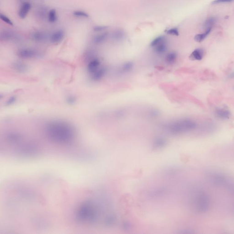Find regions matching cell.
Masks as SVG:
<instances>
[{
  "mask_svg": "<svg viewBox=\"0 0 234 234\" xmlns=\"http://www.w3.org/2000/svg\"><path fill=\"white\" fill-rule=\"evenodd\" d=\"M234 2V0H214L212 2V4H219L224 3L232 2Z\"/></svg>",
  "mask_w": 234,
  "mask_h": 234,
  "instance_id": "cell-33",
  "label": "cell"
},
{
  "mask_svg": "<svg viewBox=\"0 0 234 234\" xmlns=\"http://www.w3.org/2000/svg\"><path fill=\"white\" fill-rule=\"evenodd\" d=\"M0 39L3 41L17 42L20 40L21 37L15 32L6 29L1 32Z\"/></svg>",
  "mask_w": 234,
  "mask_h": 234,
  "instance_id": "cell-7",
  "label": "cell"
},
{
  "mask_svg": "<svg viewBox=\"0 0 234 234\" xmlns=\"http://www.w3.org/2000/svg\"><path fill=\"white\" fill-rule=\"evenodd\" d=\"M17 101V97L15 96H12L9 97L6 102V105L7 106L12 105L16 103Z\"/></svg>",
  "mask_w": 234,
  "mask_h": 234,
  "instance_id": "cell-31",
  "label": "cell"
},
{
  "mask_svg": "<svg viewBox=\"0 0 234 234\" xmlns=\"http://www.w3.org/2000/svg\"><path fill=\"white\" fill-rule=\"evenodd\" d=\"M45 132L47 137L57 143L68 144L75 139L76 131L68 123L61 120H54L45 126Z\"/></svg>",
  "mask_w": 234,
  "mask_h": 234,
  "instance_id": "cell-1",
  "label": "cell"
},
{
  "mask_svg": "<svg viewBox=\"0 0 234 234\" xmlns=\"http://www.w3.org/2000/svg\"><path fill=\"white\" fill-rule=\"evenodd\" d=\"M108 28V27L106 26H96L93 28V30L95 32H102L106 30Z\"/></svg>",
  "mask_w": 234,
  "mask_h": 234,
  "instance_id": "cell-32",
  "label": "cell"
},
{
  "mask_svg": "<svg viewBox=\"0 0 234 234\" xmlns=\"http://www.w3.org/2000/svg\"><path fill=\"white\" fill-rule=\"evenodd\" d=\"M100 60L96 57H92L89 60L87 65V71L90 74H92L100 68Z\"/></svg>",
  "mask_w": 234,
  "mask_h": 234,
  "instance_id": "cell-11",
  "label": "cell"
},
{
  "mask_svg": "<svg viewBox=\"0 0 234 234\" xmlns=\"http://www.w3.org/2000/svg\"><path fill=\"white\" fill-rule=\"evenodd\" d=\"M0 18L3 22H4L8 25L11 26H13V21L10 19V18L8 16L6 15L1 13H0Z\"/></svg>",
  "mask_w": 234,
  "mask_h": 234,
  "instance_id": "cell-26",
  "label": "cell"
},
{
  "mask_svg": "<svg viewBox=\"0 0 234 234\" xmlns=\"http://www.w3.org/2000/svg\"><path fill=\"white\" fill-rule=\"evenodd\" d=\"M204 56V51L201 48L195 50L190 55V58L193 60H201Z\"/></svg>",
  "mask_w": 234,
  "mask_h": 234,
  "instance_id": "cell-16",
  "label": "cell"
},
{
  "mask_svg": "<svg viewBox=\"0 0 234 234\" xmlns=\"http://www.w3.org/2000/svg\"><path fill=\"white\" fill-rule=\"evenodd\" d=\"M177 56V54L175 52H172L167 55L165 60L168 64H172L175 62Z\"/></svg>",
  "mask_w": 234,
  "mask_h": 234,
  "instance_id": "cell-23",
  "label": "cell"
},
{
  "mask_svg": "<svg viewBox=\"0 0 234 234\" xmlns=\"http://www.w3.org/2000/svg\"><path fill=\"white\" fill-rule=\"evenodd\" d=\"M66 102L68 104H74L77 102V98L73 95H70L66 97Z\"/></svg>",
  "mask_w": 234,
  "mask_h": 234,
  "instance_id": "cell-30",
  "label": "cell"
},
{
  "mask_svg": "<svg viewBox=\"0 0 234 234\" xmlns=\"http://www.w3.org/2000/svg\"><path fill=\"white\" fill-rule=\"evenodd\" d=\"M50 34L43 31H35L30 34V38L33 41L39 43H44L49 40Z\"/></svg>",
  "mask_w": 234,
  "mask_h": 234,
  "instance_id": "cell-8",
  "label": "cell"
},
{
  "mask_svg": "<svg viewBox=\"0 0 234 234\" xmlns=\"http://www.w3.org/2000/svg\"><path fill=\"white\" fill-rule=\"evenodd\" d=\"M214 114L217 118L223 120L228 119H230L231 115L230 111L222 108H216Z\"/></svg>",
  "mask_w": 234,
  "mask_h": 234,
  "instance_id": "cell-12",
  "label": "cell"
},
{
  "mask_svg": "<svg viewBox=\"0 0 234 234\" xmlns=\"http://www.w3.org/2000/svg\"><path fill=\"white\" fill-rule=\"evenodd\" d=\"M233 212H234V206H233Z\"/></svg>",
  "mask_w": 234,
  "mask_h": 234,
  "instance_id": "cell-35",
  "label": "cell"
},
{
  "mask_svg": "<svg viewBox=\"0 0 234 234\" xmlns=\"http://www.w3.org/2000/svg\"><path fill=\"white\" fill-rule=\"evenodd\" d=\"M65 35L66 33L64 30H56L50 34L49 40L53 44H58L63 40Z\"/></svg>",
  "mask_w": 234,
  "mask_h": 234,
  "instance_id": "cell-9",
  "label": "cell"
},
{
  "mask_svg": "<svg viewBox=\"0 0 234 234\" xmlns=\"http://www.w3.org/2000/svg\"><path fill=\"white\" fill-rule=\"evenodd\" d=\"M108 37V33L107 32H103L95 35L92 39L93 43L96 44H100L104 43Z\"/></svg>",
  "mask_w": 234,
  "mask_h": 234,
  "instance_id": "cell-15",
  "label": "cell"
},
{
  "mask_svg": "<svg viewBox=\"0 0 234 234\" xmlns=\"http://www.w3.org/2000/svg\"><path fill=\"white\" fill-rule=\"evenodd\" d=\"M12 67L15 71L18 73H25L28 70V66L25 63L21 62H16L13 63Z\"/></svg>",
  "mask_w": 234,
  "mask_h": 234,
  "instance_id": "cell-14",
  "label": "cell"
},
{
  "mask_svg": "<svg viewBox=\"0 0 234 234\" xmlns=\"http://www.w3.org/2000/svg\"><path fill=\"white\" fill-rule=\"evenodd\" d=\"M106 72L107 69L106 68H99L96 71L91 74V79L93 81H99L104 77Z\"/></svg>",
  "mask_w": 234,
  "mask_h": 234,
  "instance_id": "cell-13",
  "label": "cell"
},
{
  "mask_svg": "<svg viewBox=\"0 0 234 234\" xmlns=\"http://www.w3.org/2000/svg\"><path fill=\"white\" fill-rule=\"evenodd\" d=\"M165 32L167 34L172 35V36H178L179 35V31L177 28H176L167 30Z\"/></svg>",
  "mask_w": 234,
  "mask_h": 234,
  "instance_id": "cell-29",
  "label": "cell"
},
{
  "mask_svg": "<svg viewBox=\"0 0 234 234\" xmlns=\"http://www.w3.org/2000/svg\"><path fill=\"white\" fill-rule=\"evenodd\" d=\"M212 28L205 29V32L203 33L197 34L195 36L194 40L197 42H201L209 35L211 31Z\"/></svg>",
  "mask_w": 234,
  "mask_h": 234,
  "instance_id": "cell-21",
  "label": "cell"
},
{
  "mask_svg": "<svg viewBox=\"0 0 234 234\" xmlns=\"http://www.w3.org/2000/svg\"><path fill=\"white\" fill-rule=\"evenodd\" d=\"M208 176L210 182L213 185L217 187H224L229 184L227 177L221 173L212 172L209 173Z\"/></svg>",
  "mask_w": 234,
  "mask_h": 234,
  "instance_id": "cell-6",
  "label": "cell"
},
{
  "mask_svg": "<svg viewBox=\"0 0 234 234\" xmlns=\"http://www.w3.org/2000/svg\"><path fill=\"white\" fill-rule=\"evenodd\" d=\"M73 15L78 18H88L89 17V14L82 10H76L74 11L73 13Z\"/></svg>",
  "mask_w": 234,
  "mask_h": 234,
  "instance_id": "cell-24",
  "label": "cell"
},
{
  "mask_svg": "<svg viewBox=\"0 0 234 234\" xmlns=\"http://www.w3.org/2000/svg\"><path fill=\"white\" fill-rule=\"evenodd\" d=\"M229 78H234V72H232V73H231V74H230V75L229 76Z\"/></svg>",
  "mask_w": 234,
  "mask_h": 234,
  "instance_id": "cell-34",
  "label": "cell"
},
{
  "mask_svg": "<svg viewBox=\"0 0 234 234\" xmlns=\"http://www.w3.org/2000/svg\"><path fill=\"white\" fill-rule=\"evenodd\" d=\"M47 20L51 24H54L58 20V15L56 10L55 9H51L49 10L47 16Z\"/></svg>",
  "mask_w": 234,
  "mask_h": 234,
  "instance_id": "cell-18",
  "label": "cell"
},
{
  "mask_svg": "<svg viewBox=\"0 0 234 234\" xmlns=\"http://www.w3.org/2000/svg\"><path fill=\"white\" fill-rule=\"evenodd\" d=\"M155 51L158 54H162L167 51L168 50V44L166 40L154 47Z\"/></svg>",
  "mask_w": 234,
  "mask_h": 234,
  "instance_id": "cell-20",
  "label": "cell"
},
{
  "mask_svg": "<svg viewBox=\"0 0 234 234\" xmlns=\"http://www.w3.org/2000/svg\"><path fill=\"white\" fill-rule=\"evenodd\" d=\"M168 127L170 132L177 134L194 130L196 128L197 123L192 120L185 119L173 123Z\"/></svg>",
  "mask_w": 234,
  "mask_h": 234,
  "instance_id": "cell-3",
  "label": "cell"
},
{
  "mask_svg": "<svg viewBox=\"0 0 234 234\" xmlns=\"http://www.w3.org/2000/svg\"><path fill=\"white\" fill-rule=\"evenodd\" d=\"M216 22V18L211 17L206 19L203 24V27L205 29L212 28Z\"/></svg>",
  "mask_w": 234,
  "mask_h": 234,
  "instance_id": "cell-22",
  "label": "cell"
},
{
  "mask_svg": "<svg viewBox=\"0 0 234 234\" xmlns=\"http://www.w3.org/2000/svg\"><path fill=\"white\" fill-rule=\"evenodd\" d=\"M211 205L210 198L206 193H200L195 201L196 209L198 212L205 213L209 210Z\"/></svg>",
  "mask_w": 234,
  "mask_h": 234,
  "instance_id": "cell-4",
  "label": "cell"
},
{
  "mask_svg": "<svg viewBox=\"0 0 234 234\" xmlns=\"http://www.w3.org/2000/svg\"><path fill=\"white\" fill-rule=\"evenodd\" d=\"M17 54L19 58L24 59L40 58L43 56V54L40 51L29 48L19 49L17 51Z\"/></svg>",
  "mask_w": 234,
  "mask_h": 234,
  "instance_id": "cell-5",
  "label": "cell"
},
{
  "mask_svg": "<svg viewBox=\"0 0 234 234\" xmlns=\"http://www.w3.org/2000/svg\"><path fill=\"white\" fill-rule=\"evenodd\" d=\"M31 8L32 5L30 2L28 1L23 2L17 12V15L19 18L22 19H25L27 17Z\"/></svg>",
  "mask_w": 234,
  "mask_h": 234,
  "instance_id": "cell-10",
  "label": "cell"
},
{
  "mask_svg": "<svg viewBox=\"0 0 234 234\" xmlns=\"http://www.w3.org/2000/svg\"><path fill=\"white\" fill-rule=\"evenodd\" d=\"M133 63L132 62L125 63L122 66V70L124 72H128L131 71L133 67Z\"/></svg>",
  "mask_w": 234,
  "mask_h": 234,
  "instance_id": "cell-27",
  "label": "cell"
},
{
  "mask_svg": "<svg viewBox=\"0 0 234 234\" xmlns=\"http://www.w3.org/2000/svg\"><path fill=\"white\" fill-rule=\"evenodd\" d=\"M166 40V38L164 36H160L154 39L150 43V46L152 47H156L160 43Z\"/></svg>",
  "mask_w": 234,
  "mask_h": 234,
  "instance_id": "cell-25",
  "label": "cell"
},
{
  "mask_svg": "<svg viewBox=\"0 0 234 234\" xmlns=\"http://www.w3.org/2000/svg\"><path fill=\"white\" fill-rule=\"evenodd\" d=\"M49 11L47 8L44 6H40L37 8L36 11V16L37 17L41 20H43L47 18V16Z\"/></svg>",
  "mask_w": 234,
  "mask_h": 234,
  "instance_id": "cell-17",
  "label": "cell"
},
{
  "mask_svg": "<svg viewBox=\"0 0 234 234\" xmlns=\"http://www.w3.org/2000/svg\"><path fill=\"white\" fill-rule=\"evenodd\" d=\"M166 141L163 139H159L154 143V146L156 148H160L166 145Z\"/></svg>",
  "mask_w": 234,
  "mask_h": 234,
  "instance_id": "cell-28",
  "label": "cell"
},
{
  "mask_svg": "<svg viewBox=\"0 0 234 234\" xmlns=\"http://www.w3.org/2000/svg\"><path fill=\"white\" fill-rule=\"evenodd\" d=\"M98 211L95 205L91 201L84 202L80 206L77 213V219L83 223H92L97 219Z\"/></svg>",
  "mask_w": 234,
  "mask_h": 234,
  "instance_id": "cell-2",
  "label": "cell"
},
{
  "mask_svg": "<svg viewBox=\"0 0 234 234\" xmlns=\"http://www.w3.org/2000/svg\"><path fill=\"white\" fill-rule=\"evenodd\" d=\"M125 36V32L123 30H117L112 33L111 38L114 41L118 42L124 39Z\"/></svg>",
  "mask_w": 234,
  "mask_h": 234,
  "instance_id": "cell-19",
  "label": "cell"
}]
</instances>
